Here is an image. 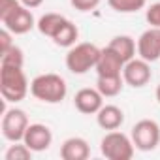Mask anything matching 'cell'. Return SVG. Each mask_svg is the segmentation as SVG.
<instances>
[{
  "label": "cell",
  "instance_id": "1",
  "mask_svg": "<svg viewBox=\"0 0 160 160\" xmlns=\"http://www.w3.org/2000/svg\"><path fill=\"white\" fill-rule=\"evenodd\" d=\"M30 94L45 104H60L68 94V85L58 73H40L30 81Z\"/></svg>",
  "mask_w": 160,
  "mask_h": 160
},
{
  "label": "cell",
  "instance_id": "2",
  "mask_svg": "<svg viewBox=\"0 0 160 160\" xmlns=\"http://www.w3.org/2000/svg\"><path fill=\"white\" fill-rule=\"evenodd\" d=\"M30 91L28 79L19 66H0V92L6 102L17 104L27 98Z\"/></svg>",
  "mask_w": 160,
  "mask_h": 160
},
{
  "label": "cell",
  "instance_id": "3",
  "mask_svg": "<svg viewBox=\"0 0 160 160\" xmlns=\"http://www.w3.org/2000/svg\"><path fill=\"white\" fill-rule=\"evenodd\" d=\"M100 51L102 49H98L91 42L75 43L66 53V68L75 75H83L89 70L96 68V62L100 58Z\"/></svg>",
  "mask_w": 160,
  "mask_h": 160
},
{
  "label": "cell",
  "instance_id": "4",
  "mask_svg": "<svg viewBox=\"0 0 160 160\" xmlns=\"http://www.w3.org/2000/svg\"><path fill=\"white\" fill-rule=\"evenodd\" d=\"M134 141L119 130H109L100 141V152L108 160H130L134 156Z\"/></svg>",
  "mask_w": 160,
  "mask_h": 160
},
{
  "label": "cell",
  "instance_id": "5",
  "mask_svg": "<svg viewBox=\"0 0 160 160\" xmlns=\"http://www.w3.org/2000/svg\"><path fill=\"white\" fill-rule=\"evenodd\" d=\"M130 138L138 151H154L160 143V126L152 119H141L132 126Z\"/></svg>",
  "mask_w": 160,
  "mask_h": 160
},
{
  "label": "cell",
  "instance_id": "6",
  "mask_svg": "<svg viewBox=\"0 0 160 160\" xmlns=\"http://www.w3.org/2000/svg\"><path fill=\"white\" fill-rule=\"evenodd\" d=\"M28 124H30L28 117H27V113L23 109L10 108V109L4 111V117H2V136L12 143L23 141Z\"/></svg>",
  "mask_w": 160,
  "mask_h": 160
},
{
  "label": "cell",
  "instance_id": "7",
  "mask_svg": "<svg viewBox=\"0 0 160 160\" xmlns=\"http://www.w3.org/2000/svg\"><path fill=\"white\" fill-rule=\"evenodd\" d=\"M4 25V28H8L12 34L15 36H21V34H27L30 32L34 27H36V21H34V15L28 8H25L23 4H19L15 10H12L6 17L0 19Z\"/></svg>",
  "mask_w": 160,
  "mask_h": 160
},
{
  "label": "cell",
  "instance_id": "8",
  "mask_svg": "<svg viewBox=\"0 0 160 160\" xmlns=\"http://www.w3.org/2000/svg\"><path fill=\"white\" fill-rule=\"evenodd\" d=\"M151 77H152L151 66H149V62L143 60L141 57H139V58L134 57V58L128 60V62L124 64V68H122V79H124V83L130 85V87H134V89L145 87V85L151 81Z\"/></svg>",
  "mask_w": 160,
  "mask_h": 160
},
{
  "label": "cell",
  "instance_id": "9",
  "mask_svg": "<svg viewBox=\"0 0 160 160\" xmlns=\"http://www.w3.org/2000/svg\"><path fill=\"white\" fill-rule=\"evenodd\" d=\"M138 55L147 60L154 62L160 58V28L158 27H149L141 36L138 38Z\"/></svg>",
  "mask_w": 160,
  "mask_h": 160
},
{
  "label": "cell",
  "instance_id": "10",
  "mask_svg": "<svg viewBox=\"0 0 160 160\" xmlns=\"http://www.w3.org/2000/svg\"><path fill=\"white\" fill-rule=\"evenodd\" d=\"M23 143H27L34 152L47 151L53 143V132H51L49 126H45L42 122L28 124V128L25 132V138H23Z\"/></svg>",
  "mask_w": 160,
  "mask_h": 160
},
{
  "label": "cell",
  "instance_id": "11",
  "mask_svg": "<svg viewBox=\"0 0 160 160\" xmlns=\"http://www.w3.org/2000/svg\"><path fill=\"white\" fill-rule=\"evenodd\" d=\"M73 106L83 115H96L104 106V96L98 89H81L73 96Z\"/></svg>",
  "mask_w": 160,
  "mask_h": 160
},
{
  "label": "cell",
  "instance_id": "12",
  "mask_svg": "<svg viewBox=\"0 0 160 160\" xmlns=\"http://www.w3.org/2000/svg\"><path fill=\"white\" fill-rule=\"evenodd\" d=\"M124 60L108 45L100 51V58L96 62V73L98 77H109V75H122Z\"/></svg>",
  "mask_w": 160,
  "mask_h": 160
},
{
  "label": "cell",
  "instance_id": "13",
  "mask_svg": "<svg viewBox=\"0 0 160 160\" xmlns=\"http://www.w3.org/2000/svg\"><path fill=\"white\" fill-rule=\"evenodd\" d=\"M91 156V147L83 138H68L60 145V158L62 160H87Z\"/></svg>",
  "mask_w": 160,
  "mask_h": 160
},
{
  "label": "cell",
  "instance_id": "14",
  "mask_svg": "<svg viewBox=\"0 0 160 160\" xmlns=\"http://www.w3.org/2000/svg\"><path fill=\"white\" fill-rule=\"evenodd\" d=\"M96 122L102 130H119L124 122V113L121 108L108 104V106H102L100 111L96 113Z\"/></svg>",
  "mask_w": 160,
  "mask_h": 160
},
{
  "label": "cell",
  "instance_id": "15",
  "mask_svg": "<svg viewBox=\"0 0 160 160\" xmlns=\"http://www.w3.org/2000/svg\"><path fill=\"white\" fill-rule=\"evenodd\" d=\"M108 45H109V47H111V49H113V51H115L122 60H124V64L136 57V47H138V43L134 42V38H132V36H126V34L115 36Z\"/></svg>",
  "mask_w": 160,
  "mask_h": 160
},
{
  "label": "cell",
  "instance_id": "16",
  "mask_svg": "<svg viewBox=\"0 0 160 160\" xmlns=\"http://www.w3.org/2000/svg\"><path fill=\"white\" fill-rule=\"evenodd\" d=\"M77 38H79V30H77V27H75L70 19H66L64 25L57 30V34H55L51 40L55 42V45H58V47H68V49H70L72 45H75Z\"/></svg>",
  "mask_w": 160,
  "mask_h": 160
},
{
  "label": "cell",
  "instance_id": "17",
  "mask_svg": "<svg viewBox=\"0 0 160 160\" xmlns=\"http://www.w3.org/2000/svg\"><path fill=\"white\" fill-rule=\"evenodd\" d=\"M64 21H66L64 15L51 12V13L42 15V17L38 19V23H36V27H38L40 34H43V36H47V38H53V36L57 34V30L64 25Z\"/></svg>",
  "mask_w": 160,
  "mask_h": 160
},
{
  "label": "cell",
  "instance_id": "18",
  "mask_svg": "<svg viewBox=\"0 0 160 160\" xmlns=\"http://www.w3.org/2000/svg\"><path fill=\"white\" fill-rule=\"evenodd\" d=\"M122 87H124V79H122V75L98 77V81H96V89L102 92L104 98H113V96L121 94Z\"/></svg>",
  "mask_w": 160,
  "mask_h": 160
},
{
  "label": "cell",
  "instance_id": "19",
  "mask_svg": "<svg viewBox=\"0 0 160 160\" xmlns=\"http://www.w3.org/2000/svg\"><path fill=\"white\" fill-rule=\"evenodd\" d=\"M108 4L117 13H136L145 8L147 0H108Z\"/></svg>",
  "mask_w": 160,
  "mask_h": 160
},
{
  "label": "cell",
  "instance_id": "20",
  "mask_svg": "<svg viewBox=\"0 0 160 160\" xmlns=\"http://www.w3.org/2000/svg\"><path fill=\"white\" fill-rule=\"evenodd\" d=\"M23 62H25L23 49L17 47V45H12L8 51H4L0 55V66H19V68H23Z\"/></svg>",
  "mask_w": 160,
  "mask_h": 160
},
{
  "label": "cell",
  "instance_id": "21",
  "mask_svg": "<svg viewBox=\"0 0 160 160\" xmlns=\"http://www.w3.org/2000/svg\"><path fill=\"white\" fill-rule=\"evenodd\" d=\"M32 152H34V151H32L27 143L19 145V141H17L15 145H12V147L6 151L4 160H30V158H32Z\"/></svg>",
  "mask_w": 160,
  "mask_h": 160
},
{
  "label": "cell",
  "instance_id": "22",
  "mask_svg": "<svg viewBox=\"0 0 160 160\" xmlns=\"http://www.w3.org/2000/svg\"><path fill=\"white\" fill-rule=\"evenodd\" d=\"M102 0H70V4L77 10V12H92L100 6Z\"/></svg>",
  "mask_w": 160,
  "mask_h": 160
},
{
  "label": "cell",
  "instance_id": "23",
  "mask_svg": "<svg viewBox=\"0 0 160 160\" xmlns=\"http://www.w3.org/2000/svg\"><path fill=\"white\" fill-rule=\"evenodd\" d=\"M145 19H147V23L151 27H158L160 28V2H156V4H152V6L147 8Z\"/></svg>",
  "mask_w": 160,
  "mask_h": 160
},
{
  "label": "cell",
  "instance_id": "24",
  "mask_svg": "<svg viewBox=\"0 0 160 160\" xmlns=\"http://www.w3.org/2000/svg\"><path fill=\"white\" fill-rule=\"evenodd\" d=\"M21 2L19 0H0V19L6 17L12 10H15Z\"/></svg>",
  "mask_w": 160,
  "mask_h": 160
},
{
  "label": "cell",
  "instance_id": "25",
  "mask_svg": "<svg viewBox=\"0 0 160 160\" xmlns=\"http://www.w3.org/2000/svg\"><path fill=\"white\" fill-rule=\"evenodd\" d=\"M0 42H2V53L4 51H8L13 43H12V32L8 30V28H4L2 32H0Z\"/></svg>",
  "mask_w": 160,
  "mask_h": 160
},
{
  "label": "cell",
  "instance_id": "26",
  "mask_svg": "<svg viewBox=\"0 0 160 160\" xmlns=\"http://www.w3.org/2000/svg\"><path fill=\"white\" fill-rule=\"evenodd\" d=\"M19 2L28 10H34V8H40L43 4V0H19Z\"/></svg>",
  "mask_w": 160,
  "mask_h": 160
},
{
  "label": "cell",
  "instance_id": "27",
  "mask_svg": "<svg viewBox=\"0 0 160 160\" xmlns=\"http://www.w3.org/2000/svg\"><path fill=\"white\" fill-rule=\"evenodd\" d=\"M156 100H158V104H160V85L156 87Z\"/></svg>",
  "mask_w": 160,
  "mask_h": 160
}]
</instances>
